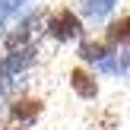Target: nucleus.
<instances>
[{
    "label": "nucleus",
    "mask_w": 130,
    "mask_h": 130,
    "mask_svg": "<svg viewBox=\"0 0 130 130\" xmlns=\"http://www.w3.org/2000/svg\"><path fill=\"white\" fill-rule=\"evenodd\" d=\"M118 6V0H83V16L86 19H105Z\"/></svg>",
    "instance_id": "9"
},
{
    "label": "nucleus",
    "mask_w": 130,
    "mask_h": 130,
    "mask_svg": "<svg viewBox=\"0 0 130 130\" xmlns=\"http://www.w3.org/2000/svg\"><path fill=\"white\" fill-rule=\"evenodd\" d=\"M114 51L118 48L108 44L105 38H99V41H95V38H86V41H79V51H76V54H79V60H86V63H102L105 57H111Z\"/></svg>",
    "instance_id": "6"
},
{
    "label": "nucleus",
    "mask_w": 130,
    "mask_h": 130,
    "mask_svg": "<svg viewBox=\"0 0 130 130\" xmlns=\"http://www.w3.org/2000/svg\"><path fill=\"white\" fill-rule=\"evenodd\" d=\"M38 48L35 44H25V48H13L6 54H0V92H10L16 86V79H22L25 70L35 63Z\"/></svg>",
    "instance_id": "1"
},
{
    "label": "nucleus",
    "mask_w": 130,
    "mask_h": 130,
    "mask_svg": "<svg viewBox=\"0 0 130 130\" xmlns=\"http://www.w3.org/2000/svg\"><path fill=\"white\" fill-rule=\"evenodd\" d=\"M99 70L102 73H111V76H121V79H130V51H124V54L114 51L111 57H105L99 63Z\"/></svg>",
    "instance_id": "8"
},
{
    "label": "nucleus",
    "mask_w": 130,
    "mask_h": 130,
    "mask_svg": "<svg viewBox=\"0 0 130 130\" xmlns=\"http://www.w3.org/2000/svg\"><path fill=\"white\" fill-rule=\"evenodd\" d=\"M41 111H44V102L41 99H13L10 102V121L13 124H19V127H32L38 118H41Z\"/></svg>",
    "instance_id": "4"
},
{
    "label": "nucleus",
    "mask_w": 130,
    "mask_h": 130,
    "mask_svg": "<svg viewBox=\"0 0 130 130\" xmlns=\"http://www.w3.org/2000/svg\"><path fill=\"white\" fill-rule=\"evenodd\" d=\"M38 29H44V13H41V10L25 13V16L16 22V29L6 35V51H13V48H25V44H35L32 38H35Z\"/></svg>",
    "instance_id": "3"
},
{
    "label": "nucleus",
    "mask_w": 130,
    "mask_h": 130,
    "mask_svg": "<svg viewBox=\"0 0 130 130\" xmlns=\"http://www.w3.org/2000/svg\"><path fill=\"white\" fill-rule=\"evenodd\" d=\"M44 32H48L51 41L70 44V41H76V38L83 35V19L76 16L70 6H57V10H51L48 19H44Z\"/></svg>",
    "instance_id": "2"
},
{
    "label": "nucleus",
    "mask_w": 130,
    "mask_h": 130,
    "mask_svg": "<svg viewBox=\"0 0 130 130\" xmlns=\"http://www.w3.org/2000/svg\"><path fill=\"white\" fill-rule=\"evenodd\" d=\"M105 41L114 44V48H130V16H121V19H114V22H108Z\"/></svg>",
    "instance_id": "7"
},
{
    "label": "nucleus",
    "mask_w": 130,
    "mask_h": 130,
    "mask_svg": "<svg viewBox=\"0 0 130 130\" xmlns=\"http://www.w3.org/2000/svg\"><path fill=\"white\" fill-rule=\"evenodd\" d=\"M70 89H73L79 99L92 102L95 95H99V79H95L92 70H86V67H73V70H70Z\"/></svg>",
    "instance_id": "5"
}]
</instances>
